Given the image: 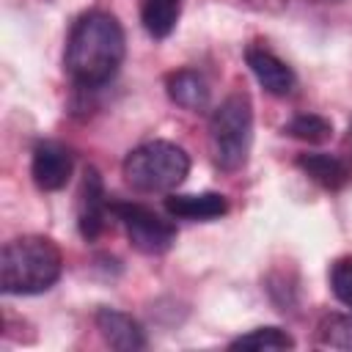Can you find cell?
<instances>
[{
  "label": "cell",
  "instance_id": "obj_16",
  "mask_svg": "<svg viewBox=\"0 0 352 352\" xmlns=\"http://www.w3.org/2000/svg\"><path fill=\"white\" fill-rule=\"evenodd\" d=\"M283 132L302 143H324L333 135V121L316 113H300L283 126Z\"/></svg>",
  "mask_w": 352,
  "mask_h": 352
},
{
  "label": "cell",
  "instance_id": "obj_3",
  "mask_svg": "<svg viewBox=\"0 0 352 352\" xmlns=\"http://www.w3.org/2000/svg\"><path fill=\"white\" fill-rule=\"evenodd\" d=\"M209 143L220 170L234 173L248 162L253 146V104L248 94L236 91L212 110Z\"/></svg>",
  "mask_w": 352,
  "mask_h": 352
},
{
  "label": "cell",
  "instance_id": "obj_14",
  "mask_svg": "<svg viewBox=\"0 0 352 352\" xmlns=\"http://www.w3.org/2000/svg\"><path fill=\"white\" fill-rule=\"evenodd\" d=\"M228 349H253V352H278V349H294V338L280 327H256L250 333L236 336Z\"/></svg>",
  "mask_w": 352,
  "mask_h": 352
},
{
  "label": "cell",
  "instance_id": "obj_8",
  "mask_svg": "<svg viewBox=\"0 0 352 352\" xmlns=\"http://www.w3.org/2000/svg\"><path fill=\"white\" fill-rule=\"evenodd\" d=\"M245 63L253 72V77L258 80V85L272 96H286L297 85V77H294L292 66L261 44H250L245 50Z\"/></svg>",
  "mask_w": 352,
  "mask_h": 352
},
{
  "label": "cell",
  "instance_id": "obj_13",
  "mask_svg": "<svg viewBox=\"0 0 352 352\" xmlns=\"http://www.w3.org/2000/svg\"><path fill=\"white\" fill-rule=\"evenodd\" d=\"M140 6V22L143 30L151 38H168L182 16V6L184 0H138Z\"/></svg>",
  "mask_w": 352,
  "mask_h": 352
},
{
  "label": "cell",
  "instance_id": "obj_4",
  "mask_svg": "<svg viewBox=\"0 0 352 352\" xmlns=\"http://www.w3.org/2000/svg\"><path fill=\"white\" fill-rule=\"evenodd\" d=\"M121 170L138 192H173L190 173V154L170 140H148L124 157Z\"/></svg>",
  "mask_w": 352,
  "mask_h": 352
},
{
  "label": "cell",
  "instance_id": "obj_2",
  "mask_svg": "<svg viewBox=\"0 0 352 352\" xmlns=\"http://www.w3.org/2000/svg\"><path fill=\"white\" fill-rule=\"evenodd\" d=\"M63 256L60 248L38 234L16 236L3 245L0 253V289L3 294H41L60 280Z\"/></svg>",
  "mask_w": 352,
  "mask_h": 352
},
{
  "label": "cell",
  "instance_id": "obj_10",
  "mask_svg": "<svg viewBox=\"0 0 352 352\" xmlns=\"http://www.w3.org/2000/svg\"><path fill=\"white\" fill-rule=\"evenodd\" d=\"M168 214L179 220H195L209 223L228 212V201L220 192H190V195H168L165 198Z\"/></svg>",
  "mask_w": 352,
  "mask_h": 352
},
{
  "label": "cell",
  "instance_id": "obj_6",
  "mask_svg": "<svg viewBox=\"0 0 352 352\" xmlns=\"http://www.w3.org/2000/svg\"><path fill=\"white\" fill-rule=\"evenodd\" d=\"M74 170V154L69 146L58 140H38L33 148L30 160V176L38 190L44 192H58L66 187Z\"/></svg>",
  "mask_w": 352,
  "mask_h": 352
},
{
  "label": "cell",
  "instance_id": "obj_5",
  "mask_svg": "<svg viewBox=\"0 0 352 352\" xmlns=\"http://www.w3.org/2000/svg\"><path fill=\"white\" fill-rule=\"evenodd\" d=\"M129 245L146 256H162L176 242V226L143 204H110Z\"/></svg>",
  "mask_w": 352,
  "mask_h": 352
},
{
  "label": "cell",
  "instance_id": "obj_17",
  "mask_svg": "<svg viewBox=\"0 0 352 352\" xmlns=\"http://www.w3.org/2000/svg\"><path fill=\"white\" fill-rule=\"evenodd\" d=\"M330 289L336 300L352 311V256H344L330 267Z\"/></svg>",
  "mask_w": 352,
  "mask_h": 352
},
{
  "label": "cell",
  "instance_id": "obj_12",
  "mask_svg": "<svg viewBox=\"0 0 352 352\" xmlns=\"http://www.w3.org/2000/svg\"><path fill=\"white\" fill-rule=\"evenodd\" d=\"M168 99L184 110H204L209 104V82L195 69H176L165 77Z\"/></svg>",
  "mask_w": 352,
  "mask_h": 352
},
{
  "label": "cell",
  "instance_id": "obj_1",
  "mask_svg": "<svg viewBox=\"0 0 352 352\" xmlns=\"http://www.w3.org/2000/svg\"><path fill=\"white\" fill-rule=\"evenodd\" d=\"M126 55L121 22L107 11L82 14L66 38L63 72L80 88H99L116 77Z\"/></svg>",
  "mask_w": 352,
  "mask_h": 352
},
{
  "label": "cell",
  "instance_id": "obj_7",
  "mask_svg": "<svg viewBox=\"0 0 352 352\" xmlns=\"http://www.w3.org/2000/svg\"><path fill=\"white\" fill-rule=\"evenodd\" d=\"M107 209H110V204H107V192H104V182H102L99 170L85 168L80 192H77V231L85 242H94L104 231Z\"/></svg>",
  "mask_w": 352,
  "mask_h": 352
},
{
  "label": "cell",
  "instance_id": "obj_9",
  "mask_svg": "<svg viewBox=\"0 0 352 352\" xmlns=\"http://www.w3.org/2000/svg\"><path fill=\"white\" fill-rule=\"evenodd\" d=\"M96 330L102 333L104 344L110 349L118 352H138L146 349V333L138 324V319H132L124 311L116 308H99L96 311Z\"/></svg>",
  "mask_w": 352,
  "mask_h": 352
},
{
  "label": "cell",
  "instance_id": "obj_18",
  "mask_svg": "<svg viewBox=\"0 0 352 352\" xmlns=\"http://www.w3.org/2000/svg\"><path fill=\"white\" fill-rule=\"evenodd\" d=\"M346 140H349V146H352V121H349V129H346Z\"/></svg>",
  "mask_w": 352,
  "mask_h": 352
},
{
  "label": "cell",
  "instance_id": "obj_15",
  "mask_svg": "<svg viewBox=\"0 0 352 352\" xmlns=\"http://www.w3.org/2000/svg\"><path fill=\"white\" fill-rule=\"evenodd\" d=\"M319 346L352 352V314H327L316 327Z\"/></svg>",
  "mask_w": 352,
  "mask_h": 352
},
{
  "label": "cell",
  "instance_id": "obj_11",
  "mask_svg": "<svg viewBox=\"0 0 352 352\" xmlns=\"http://www.w3.org/2000/svg\"><path fill=\"white\" fill-rule=\"evenodd\" d=\"M297 168H300L311 182H316V184L324 187V190H341V187H346L349 179H352L349 165H346L341 157L324 154V151L300 154V157H297Z\"/></svg>",
  "mask_w": 352,
  "mask_h": 352
}]
</instances>
